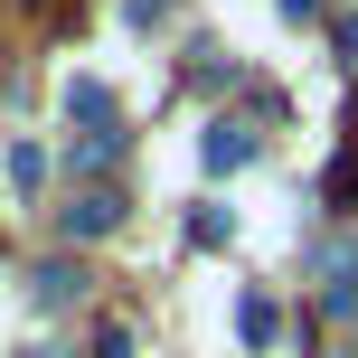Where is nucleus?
<instances>
[{"mask_svg":"<svg viewBox=\"0 0 358 358\" xmlns=\"http://www.w3.org/2000/svg\"><path fill=\"white\" fill-rule=\"evenodd\" d=\"M57 227H66V245H94V236L123 227V198H113V189H76L66 208H57Z\"/></svg>","mask_w":358,"mask_h":358,"instance_id":"1","label":"nucleus"},{"mask_svg":"<svg viewBox=\"0 0 358 358\" xmlns=\"http://www.w3.org/2000/svg\"><path fill=\"white\" fill-rule=\"evenodd\" d=\"M321 311H358V245L321 255Z\"/></svg>","mask_w":358,"mask_h":358,"instance_id":"2","label":"nucleus"},{"mask_svg":"<svg viewBox=\"0 0 358 358\" xmlns=\"http://www.w3.org/2000/svg\"><path fill=\"white\" fill-rule=\"evenodd\" d=\"M76 292H85V273H76V264H66V255H48V264H38V273H29V302H48V311H66V302H76Z\"/></svg>","mask_w":358,"mask_h":358,"instance_id":"3","label":"nucleus"},{"mask_svg":"<svg viewBox=\"0 0 358 358\" xmlns=\"http://www.w3.org/2000/svg\"><path fill=\"white\" fill-rule=\"evenodd\" d=\"M198 161H208V170H245V161H255V132H245V123H208Z\"/></svg>","mask_w":358,"mask_h":358,"instance_id":"4","label":"nucleus"},{"mask_svg":"<svg viewBox=\"0 0 358 358\" xmlns=\"http://www.w3.org/2000/svg\"><path fill=\"white\" fill-rule=\"evenodd\" d=\"M66 113H76L85 132H123V123H113V94L94 85V76H76V85H66Z\"/></svg>","mask_w":358,"mask_h":358,"instance_id":"5","label":"nucleus"},{"mask_svg":"<svg viewBox=\"0 0 358 358\" xmlns=\"http://www.w3.org/2000/svg\"><path fill=\"white\" fill-rule=\"evenodd\" d=\"M10 189H19V198L48 189V151H38V142H10Z\"/></svg>","mask_w":358,"mask_h":358,"instance_id":"6","label":"nucleus"},{"mask_svg":"<svg viewBox=\"0 0 358 358\" xmlns=\"http://www.w3.org/2000/svg\"><path fill=\"white\" fill-rule=\"evenodd\" d=\"M66 161H76V170H113V161H123V132H85Z\"/></svg>","mask_w":358,"mask_h":358,"instance_id":"7","label":"nucleus"},{"mask_svg":"<svg viewBox=\"0 0 358 358\" xmlns=\"http://www.w3.org/2000/svg\"><path fill=\"white\" fill-rule=\"evenodd\" d=\"M236 330H245V349H273V330H283V321H273V302H245V311H236Z\"/></svg>","mask_w":358,"mask_h":358,"instance_id":"8","label":"nucleus"},{"mask_svg":"<svg viewBox=\"0 0 358 358\" xmlns=\"http://www.w3.org/2000/svg\"><path fill=\"white\" fill-rule=\"evenodd\" d=\"M330 198H340V208L358 198V151H340V161H330Z\"/></svg>","mask_w":358,"mask_h":358,"instance_id":"9","label":"nucleus"},{"mask_svg":"<svg viewBox=\"0 0 358 358\" xmlns=\"http://www.w3.org/2000/svg\"><path fill=\"white\" fill-rule=\"evenodd\" d=\"M94 358H132V330H123V321H104V330H94Z\"/></svg>","mask_w":358,"mask_h":358,"instance_id":"10","label":"nucleus"},{"mask_svg":"<svg viewBox=\"0 0 358 358\" xmlns=\"http://www.w3.org/2000/svg\"><path fill=\"white\" fill-rule=\"evenodd\" d=\"M170 19V0H132V29H161Z\"/></svg>","mask_w":358,"mask_h":358,"instance_id":"11","label":"nucleus"},{"mask_svg":"<svg viewBox=\"0 0 358 358\" xmlns=\"http://www.w3.org/2000/svg\"><path fill=\"white\" fill-rule=\"evenodd\" d=\"M330 38H340V57L358 66V10H349V19H340V29H330Z\"/></svg>","mask_w":358,"mask_h":358,"instance_id":"12","label":"nucleus"},{"mask_svg":"<svg viewBox=\"0 0 358 358\" xmlns=\"http://www.w3.org/2000/svg\"><path fill=\"white\" fill-rule=\"evenodd\" d=\"M273 10H283V19H321V0H273Z\"/></svg>","mask_w":358,"mask_h":358,"instance_id":"13","label":"nucleus"},{"mask_svg":"<svg viewBox=\"0 0 358 358\" xmlns=\"http://www.w3.org/2000/svg\"><path fill=\"white\" fill-rule=\"evenodd\" d=\"M19 358H57V349H19Z\"/></svg>","mask_w":358,"mask_h":358,"instance_id":"14","label":"nucleus"}]
</instances>
